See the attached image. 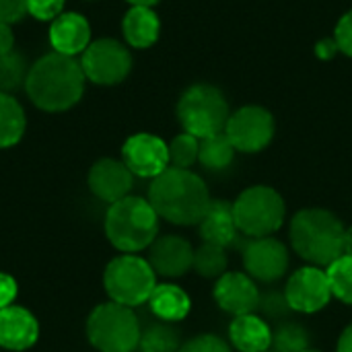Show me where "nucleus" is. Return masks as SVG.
Masks as SVG:
<instances>
[{"mask_svg":"<svg viewBox=\"0 0 352 352\" xmlns=\"http://www.w3.org/2000/svg\"><path fill=\"white\" fill-rule=\"evenodd\" d=\"M87 76L80 60L52 52L41 56L27 74L25 91L43 111H66L74 107L85 93Z\"/></svg>","mask_w":352,"mask_h":352,"instance_id":"nucleus-1","label":"nucleus"},{"mask_svg":"<svg viewBox=\"0 0 352 352\" xmlns=\"http://www.w3.org/2000/svg\"><path fill=\"white\" fill-rule=\"evenodd\" d=\"M148 202L159 214L173 225H198L212 198L200 175L190 169L169 167L151 182Z\"/></svg>","mask_w":352,"mask_h":352,"instance_id":"nucleus-2","label":"nucleus"},{"mask_svg":"<svg viewBox=\"0 0 352 352\" xmlns=\"http://www.w3.org/2000/svg\"><path fill=\"white\" fill-rule=\"evenodd\" d=\"M342 221L324 208L299 210L291 221V245L311 266L328 268L344 256Z\"/></svg>","mask_w":352,"mask_h":352,"instance_id":"nucleus-3","label":"nucleus"},{"mask_svg":"<svg viewBox=\"0 0 352 352\" xmlns=\"http://www.w3.org/2000/svg\"><path fill=\"white\" fill-rule=\"evenodd\" d=\"M157 233L159 214L144 198L126 196L111 204L105 214V235L109 243L124 254H136L151 248Z\"/></svg>","mask_w":352,"mask_h":352,"instance_id":"nucleus-4","label":"nucleus"},{"mask_svg":"<svg viewBox=\"0 0 352 352\" xmlns=\"http://www.w3.org/2000/svg\"><path fill=\"white\" fill-rule=\"evenodd\" d=\"M140 334L142 330L132 307L113 301L97 305L87 320V338L99 352H134Z\"/></svg>","mask_w":352,"mask_h":352,"instance_id":"nucleus-5","label":"nucleus"},{"mask_svg":"<svg viewBox=\"0 0 352 352\" xmlns=\"http://www.w3.org/2000/svg\"><path fill=\"white\" fill-rule=\"evenodd\" d=\"M229 116L231 111L225 95L217 87L206 82L192 85L177 103V118L184 126V132L196 138L225 132Z\"/></svg>","mask_w":352,"mask_h":352,"instance_id":"nucleus-6","label":"nucleus"},{"mask_svg":"<svg viewBox=\"0 0 352 352\" xmlns=\"http://www.w3.org/2000/svg\"><path fill=\"white\" fill-rule=\"evenodd\" d=\"M103 287L113 303L138 307L148 303L157 289V274L148 260L136 254H122L107 264L103 272Z\"/></svg>","mask_w":352,"mask_h":352,"instance_id":"nucleus-7","label":"nucleus"},{"mask_svg":"<svg viewBox=\"0 0 352 352\" xmlns=\"http://www.w3.org/2000/svg\"><path fill=\"white\" fill-rule=\"evenodd\" d=\"M233 214L239 233L248 237H270L283 227L287 206L274 188L252 186L233 202Z\"/></svg>","mask_w":352,"mask_h":352,"instance_id":"nucleus-8","label":"nucleus"},{"mask_svg":"<svg viewBox=\"0 0 352 352\" xmlns=\"http://www.w3.org/2000/svg\"><path fill=\"white\" fill-rule=\"evenodd\" d=\"M80 66L87 80L103 87L122 82L132 70L130 50L111 37L91 41L89 47L80 54Z\"/></svg>","mask_w":352,"mask_h":352,"instance_id":"nucleus-9","label":"nucleus"},{"mask_svg":"<svg viewBox=\"0 0 352 352\" xmlns=\"http://www.w3.org/2000/svg\"><path fill=\"white\" fill-rule=\"evenodd\" d=\"M274 116L260 105H245L229 116L225 134L237 153H260L274 138Z\"/></svg>","mask_w":352,"mask_h":352,"instance_id":"nucleus-10","label":"nucleus"},{"mask_svg":"<svg viewBox=\"0 0 352 352\" xmlns=\"http://www.w3.org/2000/svg\"><path fill=\"white\" fill-rule=\"evenodd\" d=\"M285 295L293 311L299 314L322 311L332 299V289L326 270L318 266H305L295 270L287 280Z\"/></svg>","mask_w":352,"mask_h":352,"instance_id":"nucleus-11","label":"nucleus"},{"mask_svg":"<svg viewBox=\"0 0 352 352\" xmlns=\"http://www.w3.org/2000/svg\"><path fill=\"white\" fill-rule=\"evenodd\" d=\"M245 272L260 283H276L287 274L289 250L274 237H250L243 248Z\"/></svg>","mask_w":352,"mask_h":352,"instance_id":"nucleus-12","label":"nucleus"},{"mask_svg":"<svg viewBox=\"0 0 352 352\" xmlns=\"http://www.w3.org/2000/svg\"><path fill=\"white\" fill-rule=\"evenodd\" d=\"M122 161L134 175L155 179L169 169V146L155 134L138 132L124 142Z\"/></svg>","mask_w":352,"mask_h":352,"instance_id":"nucleus-13","label":"nucleus"},{"mask_svg":"<svg viewBox=\"0 0 352 352\" xmlns=\"http://www.w3.org/2000/svg\"><path fill=\"white\" fill-rule=\"evenodd\" d=\"M217 305L231 316H248L258 309L260 291L248 272H225L214 285Z\"/></svg>","mask_w":352,"mask_h":352,"instance_id":"nucleus-14","label":"nucleus"},{"mask_svg":"<svg viewBox=\"0 0 352 352\" xmlns=\"http://www.w3.org/2000/svg\"><path fill=\"white\" fill-rule=\"evenodd\" d=\"M194 248L179 235L157 237L148 248V264L155 274L167 278H179L194 268Z\"/></svg>","mask_w":352,"mask_h":352,"instance_id":"nucleus-15","label":"nucleus"},{"mask_svg":"<svg viewBox=\"0 0 352 352\" xmlns=\"http://www.w3.org/2000/svg\"><path fill=\"white\" fill-rule=\"evenodd\" d=\"M134 184V173L126 167L124 161L118 159H99L89 171V188L91 192L109 204H116L130 196Z\"/></svg>","mask_w":352,"mask_h":352,"instance_id":"nucleus-16","label":"nucleus"},{"mask_svg":"<svg viewBox=\"0 0 352 352\" xmlns=\"http://www.w3.org/2000/svg\"><path fill=\"white\" fill-rule=\"evenodd\" d=\"M50 43L54 52L76 58L91 43V25L78 12H62L50 25Z\"/></svg>","mask_w":352,"mask_h":352,"instance_id":"nucleus-17","label":"nucleus"},{"mask_svg":"<svg viewBox=\"0 0 352 352\" xmlns=\"http://www.w3.org/2000/svg\"><path fill=\"white\" fill-rule=\"evenodd\" d=\"M39 324L35 316L19 305L0 309V346L6 351H27L37 342Z\"/></svg>","mask_w":352,"mask_h":352,"instance_id":"nucleus-18","label":"nucleus"},{"mask_svg":"<svg viewBox=\"0 0 352 352\" xmlns=\"http://www.w3.org/2000/svg\"><path fill=\"white\" fill-rule=\"evenodd\" d=\"M204 243H214L221 248L235 245L239 239V229L233 214V204L227 200H212L204 219L198 223Z\"/></svg>","mask_w":352,"mask_h":352,"instance_id":"nucleus-19","label":"nucleus"},{"mask_svg":"<svg viewBox=\"0 0 352 352\" xmlns=\"http://www.w3.org/2000/svg\"><path fill=\"white\" fill-rule=\"evenodd\" d=\"M229 340L239 352H266L272 346V330L254 314L237 316L229 326Z\"/></svg>","mask_w":352,"mask_h":352,"instance_id":"nucleus-20","label":"nucleus"},{"mask_svg":"<svg viewBox=\"0 0 352 352\" xmlns=\"http://www.w3.org/2000/svg\"><path fill=\"white\" fill-rule=\"evenodd\" d=\"M122 31L128 45L146 50L159 39L161 21L153 6H132L122 21Z\"/></svg>","mask_w":352,"mask_h":352,"instance_id":"nucleus-21","label":"nucleus"},{"mask_svg":"<svg viewBox=\"0 0 352 352\" xmlns=\"http://www.w3.org/2000/svg\"><path fill=\"white\" fill-rule=\"evenodd\" d=\"M151 311L167 324L179 322L190 314L192 301L188 297V293L177 287V285H157V289L153 291L151 299H148Z\"/></svg>","mask_w":352,"mask_h":352,"instance_id":"nucleus-22","label":"nucleus"},{"mask_svg":"<svg viewBox=\"0 0 352 352\" xmlns=\"http://www.w3.org/2000/svg\"><path fill=\"white\" fill-rule=\"evenodd\" d=\"M27 118L21 103L8 95L0 93V148L14 146L25 134Z\"/></svg>","mask_w":352,"mask_h":352,"instance_id":"nucleus-23","label":"nucleus"},{"mask_svg":"<svg viewBox=\"0 0 352 352\" xmlns=\"http://www.w3.org/2000/svg\"><path fill=\"white\" fill-rule=\"evenodd\" d=\"M235 146L227 138L225 132H219L214 136L200 138V151H198V163L208 171H225L231 167L235 159Z\"/></svg>","mask_w":352,"mask_h":352,"instance_id":"nucleus-24","label":"nucleus"},{"mask_svg":"<svg viewBox=\"0 0 352 352\" xmlns=\"http://www.w3.org/2000/svg\"><path fill=\"white\" fill-rule=\"evenodd\" d=\"M138 349L140 352H179L182 349L179 332L167 322L153 324L140 334Z\"/></svg>","mask_w":352,"mask_h":352,"instance_id":"nucleus-25","label":"nucleus"},{"mask_svg":"<svg viewBox=\"0 0 352 352\" xmlns=\"http://www.w3.org/2000/svg\"><path fill=\"white\" fill-rule=\"evenodd\" d=\"M229 260L225 248L214 243H202L194 252V270L204 278H221L227 272Z\"/></svg>","mask_w":352,"mask_h":352,"instance_id":"nucleus-26","label":"nucleus"},{"mask_svg":"<svg viewBox=\"0 0 352 352\" xmlns=\"http://www.w3.org/2000/svg\"><path fill=\"white\" fill-rule=\"evenodd\" d=\"M332 297H336L340 303L352 305V258L342 256L334 264L326 268Z\"/></svg>","mask_w":352,"mask_h":352,"instance_id":"nucleus-27","label":"nucleus"},{"mask_svg":"<svg viewBox=\"0 0 352 352\" xmlns=\"http://www.w3.org/2000/svg\"><path fill=\"white\" fill-rule=\"evenodd\" d=\"M27 74H29L27 62L19 52L0 56V93L10 95V91L25 87Z\"/></svg>","mask_w":352,"mask_h":352,"instance_id":"nucleus-28","label":"nucleus"},{"mask_svg":"<svg viewBox=\"0 0 352 352\" xmlns=\"http://www.w3.org/2000/svg\"><path fill=\"white\" fill-rule=\"evenodd\" d=\"M274 352H305L309 349V334L303 326L285 322L276 332H272Z\"/></svg>","mask_w":352,"mask_h":352,"instance_id":"nucleus-29","label":"nucleus"},{"mask_svg":"<svg viewBox=\"0 0 352 352\" xmlns=\"http://www.w3.org/2000/svg\"><path fill=\"white\" fill-rule=\"evenodd\" d=\"M169 146V167L175 169H190L198 161V151H200V138L184 132L171 140Z\"/></svg>","mask_w":352,"mask_h":352,"instance_id":"nucleus-30","label":"nucleus"},{"mask_svg":"<svg viewBox=\"0 0 352 352\" xmlns=\"http://www.w3.org/2000/svg\"><path fill=\"white\" fill-rule=\"evenodd\" d=\"M258 309L266 316V318H272V320H283L287 318L293 309L287 301V295L285 293H278V291H266V293H260V303H258Z\"/></svg>","mask_w":352,"mask_h":352,"instance_id":"nucleus-31","label":"nucleus"},{"mask_svg":"<svg viewBox=\"0 0 352 352\" xmlns=\"http://www.w3.org/2000/svg\"><path fill=\"white\" fill-rule=\"evenodd\" d=\"M179 352H231V346L214 334H200L182 344Z\"/></svg>","mask_w":352,"mask_h":352,"instance_id":"nucleus-32","label":"nucleus"},{"mask_svg":"<svg viewBox=\"0 0 352 352\" xmlns=\"http://www.w3.org/2000/svg\"><path fill=\"white\" fill-rule=\"evenodd\" d=\"M66 0H27V14L35 16L37 21H54L62 14Z\"/></svg>","mask_w":352,"mask_h":352,"instance_id":"nucleus-33","label":"nucleus"},{"mask_svg":"<svg viewBox=\"0 0 352 352\" xmlns=\"http://www.w3.org/2000/svg\"><path fill=\"white\" fill-rule=\"evenodd\" d=\"M334 39L338 43V50L352 58V8L349 12H344L336 25V31H334Z\"/></svg>","mask_w":352,"mask_h":352,"instance_id":"nucleus-34","label":"nucleus"},{"mask_svg":"<svg viewBox=\"0 0 352 352\" xmlns=\"http://www.w3.org/2000/svg\"><path fill=\"white\" fill-rule=\"evenodd\" d=\"M27 14V0H0V23L12 25Z\"/></svg>","mask_w":352,"mask_h":352,"instance_id":"nucleus-35","label":"nucleus"},{"mask_svg":"<svg viewBox=\"0 0 352 352\" xmlns=\"http://www.w3.org/2000/svg\"><path fill=\"white\" fill-rule=\"evenodd\" d=\"M14 299H16V280L10 274L0 272V309L10 307Z\"/></svg>","mask_w":352,"mask_h":352,"instance_id":"nucleus-36","label":"nucleus"},{"mask_svg":"<svg viewBox=\"0 0 352 352\" xmlns=\"http://www.w3.org/2000/svg\"><path fill=\"white\" fill-rule=\"evenodd\" d=\"M14 52V33L12 27L6 23H0V56H6Z\"/></svg>","mask_w":352,"mask_h":352,"instance_id":"nucleus-37","label":"nucleus"},{"mask_svg":"<svg viewBox=\"0 0 352 352\" xmlns=\"http://www.w3.org/2000/svg\"><path fill=\"white\" fill-rule=\"evenodd\" d=\"M338 52H340V50H338L336 39H322V41L316 45V56L322 58V60H332Z\"/></svg>","mask_w":352,"mask_h":352,"instance_id":"nucleus-38","label":"nucleus"},{"mask_svg":"<svg viewBox=\"0 0 352 352\" xmlns=\"http://www.w3.org/2000/svg\"><path fill=\"white\" fill-rule=\"evenodd\" d=\"M336 352H352V324L340 334Z\"/></svg>","mask_w":352,"mask_h":352,"instance_id":"nucleus-39","label":"nucleus"},{"mask_svg":"<svg viewBox=\"0 0 352 352\" xmlns=\"http://www.w3.org/2000/svg\"><path fill=\"white\" fill-rule=\"evenodd\" d=\"M344 256L352 258V227H349L344 233Z\"/></svg>","mask_w":352,"mask_h":352,"instance_id":"nucleus-40","label":"nucleus"},{"mask_svg":"<svg viewBox=\"0 0 352 352\" xmlns=\"http://www.w3.org/2000/svg\"><path fill=\"white\" fill-rule=\"evenodd\" d=\"M132 6H153V4H157L159 0H128Z\"/></svg>","mask_w":352,"mask_h":352,"instance_id":"nucleus-41","label":"nucleus"},{"mask_svg":"<svg viewBox=\"0 0 352 352\" xmlns=\"http://www.w3.org/2000/svg\"><path fill=\"white\" fill-rule=\"evenodd\" d=\"M305 352H320V351H311V349H307V351Z\"/></svg>","mask_w":352,"mask_h":352,"instance_id":"nucleus-42","label":"nucleus"},{"mask_svg":"<svg viewBox=\"0 0 352 352\" xmlns=\"http://www.w3.org/2000/svg\"><path fill=\"white\" fill-rule=\"evenodd\" d=\"M266 352H268V351H266Z\"/></svg>","mask_w":352,"mask_h":352,"instance_id":"nucleus-43","label":"nucleus"}]
</instances>
